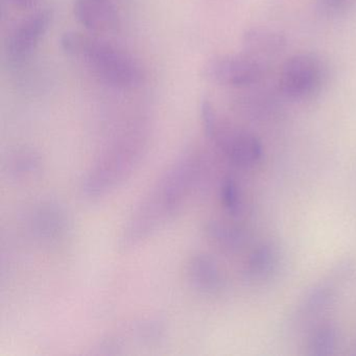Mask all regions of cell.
<instances>
[{
	"label": "cell",
	"instance_id": "8",
	"mask_svg": "<svg viewBox=\"0 0 356 356\" xmlns=\"http://www.w3.org/2000/svg\"><path fill=\"white\" fill-rule=\"evenodd\" d=\"M29 225L34 236L43 241H53L65 234L68 220L61 207L42 203L31 211Z\"/></svg>",
	"mask_w": 356,
	"mask_h": 356
},
{
	"label": "cell",
	"instance_id": "7",
	"mask_svg": "<svg viewBox=\"0 0 356 356\" xmlns=\"http://www.w3.org/2000/svg\"><path fill=\"white\" fill-rule=\"evenodd\" d=\"M74 13L79 24L95 35L113 32L120 22L113 0H74Z\"/></svg>",
	"mask_w": 356,
	"mask_h": 356
},
{
	"label": "cell",
	"instance_id": "15",
	"mask_svg": "<svg viewBox=\"0 0 356 356\" xmlns=\"http://www.w3.org/2000/svg\"><path fill=\"white\" fill-rule=\"evenodd\" d=\"M40 168V159L33 152L24 151L16 154L10 161V174L16 178H24L36 174Z\"/></svg>",
	"mask_w": 356,
	"mask_h": 356
},
{
	"label": "cell",
	"instance_id": "1",
	"mask_svg": "<svg viewBox=\"0 0 356 356\" xmlns=\"http://www.w3.org/2000/svg\"><path fill=\"white\" fill-rule=\"evenodd\" d=\"M64 53L80 62L104 82L122 89H133L143 83L140 64L97 35L66 32L60 39Z\"/></svg>",
	"mask_w": 356,
	"mask_h": 356
},
{
	"label": "cell",
	"instance_id": "17",
	"mask_svg": "<svg viewBox=\"0 0 356 356\" xmlns=\"http://www.w3.org/2000/svg\"><path fill=\"white\" fill-rule=\"evenodd\" d=\"M10 3L18 9L29 10L34 8L40 0H9Z\"/></svg>",
	"mask_w": 356,
	"mask_h": 356
},
{
	"label": "cell",
	"instance_id": "6",
	"mask_svg": "<svg viewBox=\"0 0 356 356\" xmlns=\"http://www.w3.org/2000/svg\"><path fill=\"white\" fill-rule=\"evenodd\" d=\"M353 274V266L345 261L339 264L331 275L314 285L298 308L297 316L309 318L316 316L326 309L337 297V291L346 281L349 280Z\"/></svg>",
	"mask_w": 356,
	"mask_h": 356
},
{
	"label": "cell",
	"instance_id": "13",
	"mask_svg": "<svg viewBox=\"0 0 356 356\" xmlns=\"http://www.w3.org/2000/svg\"><path fill=\"white\" fill-rule=\"evenodd\" d=\"M339 341V332L333 324L321 325L309 337L308 354L312 356H329L334 354Z\"/></svg>",
	"mask_w": 356,
	"mask_h": 356
},
{
	"label": "cell",
	"instance_id": "14",
	"mask_svg": "<svg viewBox=\"0 0 356 356\" xmlns=\"http://www.w3.org/2000/svg\"><path fill=\"white\" fill-rule=\"evenodd\" d=\"M220 199L229 214L235 218H238L243 214L245 209L243 191L236 181L233 180L232 178L225 179L222 182L220 186Z\"/></svg>",
	"mask_w": 356,
	"mask_h": 356
},
{
	"label": "cell",
	"instance_id": "2",
	"mask_svg": "<svg viewBox=\"0 0 356 356\" xmlns=\"http://www.w3.org/2000/svg\"><path fill=\"white\" fill-rule=\"evenodd\" d=\"M200 110L206 136L233 164L248 168L260 162L264 147L255 135L226 120L209 99L202 102Z\"/></svg>",
	"mask_w": 356,
	"mask_h": 356
},
{
	"label": "cell",
	"instance_id": "12",
	"mask_svg": "<svg viewBox=\"0 0 356 356\" xmlns=\"http://www.w3.org/2000/svg\"><path fill=\"white\" fill-rule=\"evenodd\" d=\"M205 233L214 245L226 251H241L247 243V236L241 229L220 220L208 222Z\"/></svg>",
	"mask_w": 356,
	"mask_h": 356
},
{
	"label": "cell",
	"instance_id": "9",
	"mask_svg": "<svg viewBox=\"0 0 356 356\" xmlns=\"http://www.w3.org/2000/svg\"><path fill=\"white\" fill-rule=\"evenodd\" d=\"M188 278L195 289L207 295H214L224 289V275L220 266L206 254L191 258L188 264Z\"/></svg>",
	"mask_w": 356,
	"mask_h": 356
},
{
	"label": "cell",
	"instance_id": "11",
	"mask_svg": "<svg viewBox=\"0 0 356 356\" xmlns=\"http://www.w3.org/2000/svg\"><path fill=\"white\" fill-rule=\"evenodd\" d=\"M278 266V252L270 243L256 248L245 266V275L252 281H264L272 276Z\"/></svg>",
	"mask_w": 356,
	"mask_h": 356
},
{
	"label": "cell",
	"instance_id": "10",
	"mask_svg": "<svg viewBox=\"0 0 356 356\" xmlns=\"http://www.w3.org/2000/svg\"><path fill=\"white\" fill-rule=\"evenodd\" d=\"M243 45L245 55L259 61L260 58L273 57L282 53L286 47V39L275 31L253 28L245 31Z\"/></svg>",
	"mask_w": 356,
	"mask_h": 356
},
{
	"label": "cell",
	"instance_id": "5",
	"mask_svg": "<svg viewBox=\"0 0 356 356\" xmlns=\"http://www.w3.org/2000/svg\"><path fill=\"white\" fill-rule=\"evenodd\" d=\"M53 20V10L42 8L29 14L10 32L6 55L13 63L28 59L42 40Z\"/></svg>",
	"mask_w": 356,
	"mask_h": 356
},
{
	"label": "cell",
	"instance_id": "4",
	"mask_svg": "<svg viewBox=\"0 0 356 356\" xmlns=\"http://www.w3.org/2000/svg\"><path fill=\"white\" fill-rule=\"evenodd\" d=\"M324 78V68L316 56L300 54L289 58L280 72L279 86L291 99L310 97L318 90Z\"/></svg>",
	"mask_w": 356,
	"mask_h": 356
},
{
	"label": "cell",
	"instance_id": "3",
	"mask_svg": "<svg viewBox=\"0 0 356 356\" xmlns=\"http://www.w3.org/2000/svg\"><path fill=\"white\" fill-rule=\"evenodd\" d=\"M201 74L212 84L239 88L257 84L264 70L258 60L243 54L216 56L204 64Z\"/></svg>",
	"mask_w": 356,
	"mask_h": 356
},
{
	"label": "cell",
	"instance_id": "16",
	"mask_svg": "<svg viewBox=\"0 0 356 356\" xmlns=\"http://www.w3.org/2000/svg\"><path fill=\"white\" fill-rule=\"evenodd\" d=\"M348 0H318V7L326 12H335L341 9Z\"/></svg>",
	"mask_w": 356,
	"mask_h": 356
}]
</instances>
